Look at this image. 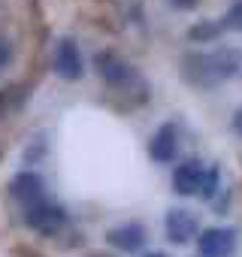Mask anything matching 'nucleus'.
<instances>
[{"label": "nucleus", "instance_id": "f257e3e1", "mask_svg": "<svg viewBox=\"0 0 242 257\" xmlns=\"http://www.w3.org/2000/svg\"><path fill=\"white\" fill-rule=\"evenodd\" d=\"M239 70H242V52L233 46L194 49L182 58V79L191 88H203V91H212L230 82Z\"/></svg>", "mask_w": 242, "mask_h": 257}, {"label": "nucleus", "instance_id": "f03ea898", "mask_svg": "<svg viewBox=\"0 0 242 257\" xmlns=\"http://www.w3.org/2000/svg\"><path fill=\"white\" fill-rule=\"evenodd\" d=\"M209 170H212V167H206V164L197 161V158L179 164V167L173 170V188H176V194H182V197H203Z\"/></svg>", "mask_w": 242, "mask_h": 257}, {"label": "nucleus", "instance_id": "7ed1b4c3", "mask_svg": "<svg viewBox=\"0 0 242 257\" xmlns=\"http://www.w3.org/2000/svg\"><path fill=\"white\" fill-rule=\"evenodd\" d=\"M236 245H239V236L233 227H206L197 236L200 257H233Z\"/></svg>", "mask_w": 242, "mask_h": 257}, {"label": "nucleus", "instance_id": "20e7f679", "mask_svg": "<svg viewBox=\"0 0 242 257\" xmlns=\"http://www.w3.org/2000/svg\"><path fill=\"white\" fill-rule=\"evenodd\" d=\"M197 230H200V221L191 209L185 206H173L167 215H164V233L173 245H188L197 239Z\"/></svg>", "mask_w": 242, "mask_h": 257}, {"label": "nucleus", "instance_id": "39448f33", "mask_svg": "<svg viewBox=\"0 0 242 257\" xmlns=\"http://www.w3.org/2000/svg\"><path fill=\"white\" fill-rule=\"evenodd\" d=\"M94 64H97V73L103 76V82L112 85V88H121V85H128V82H137V70L125 58H118L115 52H100Z\"/></svg>", "mask_w": 242, "mask_h": 257}, {"label": "nucleus", "instance_id": "423d86ee", "mask_svg": "<svg viewBox=\"0 0 242 257\" xmlns=\"http://www.w3.org/2000/svg\"><path fill=\"white\" fill-rule=\"evenodd\" d=\"M55 73L67 82H76L82 79L85 73V61H82V52L76 46V40H61L58 49H55Z\"/></svg>", "mask_w": 242, "mask_h": 257}, {"label": "nucleus", "instance_id": "0eeeda50", "mask_svg": "<svg viewBox=\"0 0 242 257\" xmlns=\"http://www.w3.org/2000/svg\"><path fill=\"white\" fill-rule=\"evenodd\" d=\"M28 224L37 230V233H58L64 224H67V212L58 206V203H37V206H28Z\"/></svg>", "mask_w": 242, "mask_h": 257}, {"label": "nucleus", "instance_id": "6e6552de", "mask_svg": "<svg viewBox=\"0 0 242 257\" xmlns=\"http://www.w3.org/2000/svg\"><path fill=\"white\" fill-rule=\"evenodd\" d=\"M149 155H152V161H158V164L176 161V155H179V127H176L173 121L161 124L158 131H155V137H152V143H149Z\"/></svg>", "mask_w": 242, "mask_h": 257}, {"label": "nucleus", "instance_id": "1a4fd4ad", "mask_svg": "<svg viewBox=\"0 0 242 257\" xmlns=\"http://www.w3.org/2000/svg\"><path fill=\"white\" fill-rule=\"evenodd\" d=\"M106 242L118 251H125V254H134L146 245V227L140 221H128V224H118L106 233Z\"/></svg>", "mask_w": 242, "mask_h": 257}, {"label": "nucleus", "instance_id": "9d476101", "mask_svg": "<svg viewBox=\"0 0 242 257\" xmlns=\"http://www.w3.org/2000/svg\"><path fill=\"white\" fill-rule=\"evenodd\" d=\"M13 197L22 200L25 206H37L46 200V182L37 173H19L13 179Z\"/></svg>", "mask_w": 242, "mask_h": 257}, {"label": "nucleus", "instance_id": "9b49d317", "mask_svg": "<svg viewBox=\"0 0 242 257\" xmlns=\"http://www.w3.org/2000/svg\"><path fill=\"white\" fill-rule=\"evenodd\" d=\"M218 22H221V31H239L242 34V0H233L230 10L224 13V19H218Z\"/></svg>", "mask_w": 242, "mask_h": 257}, {"label": "nucleus", "instance_id": "f8f14e48", "mask_svg": "<svg viewBox=\"0 0 242 257\" xmlns=\"http://www.w3.org/2000/svg\"><path fill=\"white\" fill-rule=\"evenodd\" d=\"M221 34V22H206V25H194L191 31H188V37L191 40H197V43H209V40H215Z\"/></svg>", "mask_w": 242, "mask_h": 257}, {"label": "nucleus", "instance_id": "ddd939ff", "mask_svg": "<svg viewBox=\"0 0 242 257\" xmlns=\"http://www.w3.org/2000/svg\"><path fill=\"white\" fill-rule=\"evenodd\" d=\"M230 127H233V134H236V137H242V106L233 112V118H230Z\"/></svg>", "mask_w": 242, "mask_h": 257}, {"label": "nucleus", "instance_id": "4468645a", "mask_svg": "<svg viewBox=\"0 0 242 257\" xmlns=\"http://www.w3.org/2000/svg\"><path fill=\"white\" fill-rule=\"evenodd\" d=\"M10 55H13V49H10V43H7V40H0V67H7V61H10Z\"/></svg>", "mask_w": 242, "mask_h": 257}, {"label": "nucleus", "instance_id": "2eb2a0df", "mask_svg": "<svg viewBox=\"0 0 242 257\" xmlns=\"http://www.w3.org/2000/svg\"><path fill=\"white\" fill-rule=\"evenodd\" d=\"M167 4H173L176 10H194V7L200 4V0H167Z\"/></svg>", "mask_w": 242, "mask_h": 257}, {"label": "nucleus", "instance_id": "dca6fc26", "mask_svg": "<svg viewBox=\"0 0 242 257\" xmlns=\"http://www.w3.org/2000/svg\"><path fill=\"white\" fill-rule=\"evenodd\" d=\"M143 257H167V254H161V251H149V254H143Z\"/></svg>", "mask_w": 242, "mask_h": 257}]
</instances>
